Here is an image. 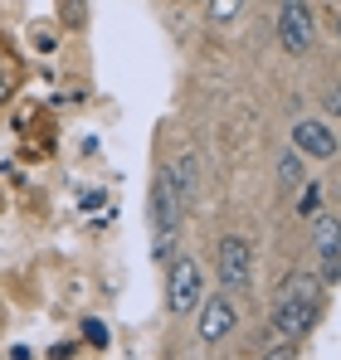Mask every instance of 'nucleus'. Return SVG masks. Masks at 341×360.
Segmentation results:
<instances>
[{"instance_id": "obj_1", "label": "nucleus", "mask_w": 341, "mask_h": 360, "mask_svg": "<svg viewBox=\"0 0 341 360\" xmlns=\"http://www.w3.org/2000/svg\"><path fill=\"white\" fill-rule=\"evenodd\" d=\"M317 311H322V283L312 273H292L278 292V307H273V331L283 341H297L317 326Z\"/></svg>"}, {"instance_id": "obj_2", "label": "nucleus", "mask_w": 341, "mask_h": 360, "mask_svg": "<svg viewBox=\"0 0 341 360\" xmlns=\"http://www.w3.org/2000/svg\"><path fill=\"white\" fill-rule=\"evenodd\" d=\"M180 219H185V200H180V185H175V171L161 166L156 180H151V253L166 258L175 239H180Z\"/></svg>"}, {"instance_id": "obj_3", "label": "nucleus", "mask_w": 341, "mask_h": 360, "mask_svg": "<svg viewBox=\"0 0 341 360\" xmlns=\"http://www.w3.org/2000/svg\"><path fill=\"white\" fill-rule=\"evenodd\" d=\"M215 273H220L225 292H244L254 283V248H249V239L225 234V239L215 243Z\"/></svg>"}, {"instance_id": "obj_4", "label": "nucleus", "mask_w": 341, "mask_h": 360, "mask_svg": "<svg viewBox=\"0 0 341 360\" xmlns=\"http://www.w3.org/2000/svg\"><path fill=\"white\" fill-rule=\"evenodd\" d=\"M278 39H283L287 54H307V49H312L317 25H312L307 0H278Z\"/></svg>"}, {"instance_id": "obj_5", "label": "nucleus", "mask_w": 341, "mask_h": 360, "mask_svg": "<svg viewBox=\"0 0 341 360\" xmlns=\"http://www.w3.org/2000/svg\"><path fill=\"white\" fill-rule=\"evenodd\" d=\"M166 307L180 316V311H195L200 307V268L195 258H175L166 273Z\"/></svg>"}, {"instance_id": "obj_6", "label": "nucleus", "mask_w": 341, "mask_h": 360, "mask_svg": "<svg viewBox=\"0 0 341 360\" xmlns=\"http://www.w3.org/2000/svg\"><path fill=\"white\" fill-rule=\"evenodd\" d=\"M234 321H239V307H234V292H220V297H210L200 307V341H225L229 331H234Z\"/></svg>"}, {"instance_id": "obj_7", "label": "nucleus", "mask_w": 341, "mask_h": 360, "mask_svg": "<svg viewBox=\"0 0 341 360\" xmlns=\"http://www.w3.org/2000/svg\"><path fill=\"white\" fill-rule=\"evenodd\" d=\"M292 146H297L302 156H312V161L337 156V136H332V127H327V122H317V117L292 122Z\"/></svg>"}, {"instance_id": "obj_8", "label": "nucleus", "mask_w": 341, "mask_h": 360, "mask_svg": "<svg viewBox=\"0 0 341 360\" xmlns=\"http://www.w3.org/2000/svg\"><path fill=\"white\" fill-rule=\"evenodd\" d=\"M317 263H322V283L341 278V219H322L317 224Z\"/></svg>"}, {"instance_id": "obj_9", "label": "nucleus", "mask_w": 341, "mask_h": 360, "mask_svg": "<svg viewBox=\"0 0 341 360\" xmlns=\"http://www.w3.org/2000/svg\"><path fill=\"white\" fill-rule=\"evenodd\" d=\"M302 180H307V166H302V151L292 146V151L278 156V185H283V190H297Z\"/></svg>"}, {"instance_id": "obj_10", "label": "nucleus", "mask_w": 341, "mask_h": 360, "mask_svg": "<svg viewBox=\"0 0 341 360\" xmlns=\"http://www.w3.org/2000/svg\"><path fill=\"white\" fill-rule=\"evenodd\" d=\"M175 171V185H180V200L190 205L195 200V156H180V166H170Z\"/></svg>"}, {"instance_id": "obj_11", "label": "nucleus", "mask_w": 341, "mask_h": 360, "mask_svg": "<svg viewBox=\"0 0 341 360\" xmlns=\"http://www.w3.org/2000/svg\"><path fill=\"white\" fill-rule=\"evenodd\" d=\"M317 210H322V190H317V185H307V190H302V200H297V214H302V219H312Z\"/></svg>"}, {"instance_id": "obj_12", "label": "nucleus", "mask_w": 341, "mask_h": 360, "mask_svg": "<svg viewBox=\"0 0 341 360\" xmlns=\"http://www.w3.org/2000/svg\"><path fill=\"white\" fill-rule=\"evenodd\" d=\"M239 10H244V0H210V15L215 20H234Z\"/></svg>"}, {"instance_id": "obj_13", "label": "nucleus", "mask_w": 341, "mask_h": 360, "mask_svg": "<svg viewBox=\"0 0 341 360\" xmlns=\"http://www.w3.org/2000/svg\"><path fill=\"white\" fill-rule=\"evenodd\" d=\"M63 20H68L73 30H83V20H88V10H83V0H63Z\"/></svg>"}, {"instance_id": "obj_14", "label": "nucleus", "mask_w": 341, "mask_h": 360, "mask_svg": "<svg viewBox=\"0 0 341 360\" xmlns=\"http://www.w3.org/2000/svg\"><path fill=\"white\" fill-rule=\"evenodd\" d=\"M83 341H93V346H108V326H103V321H83Z\"/></svg>"}, {"instance_id": "obj_15", "label": "nucleus", "mask_w": 341, "mask_h": 360, "mask_svg": "<svg viewBox=\"0 0 341 360\" xmlns=\"http://www.w3.org/2000/svg\"><path fill=\"white\" fill-rule=\"evenodd\" d=\"M259 360H292V351H287V346H273V351H264Z\"/></svg>"}, {"instance_id": "obj_16", "label": "nucleus", "mask_w": 341, "mask_h": 360, "mask_svg": "<svg viewBox=\"0 0 341 360\" xmlns=\"http://www.w3.org/2000/svg\"><path fill=\"white\" fill-rule=\"evenodd\" d=\"M327 112H332V117H341V88H337V93H327Z\"/></svg>"}, {"instance_id": "obj_17", "label": "nucleus", "mask_w": 341, "mask_h": 360, "mask_svg": "<svg viewBox=\"0 0 341 360\" xmlns=\"http://www.w3.org/2000/svg\"><path fill=\"white\" fill-rule=\"evenodd\" d=\"M337 34H341V25H337Z\"/></svg>"}]
</instances>
